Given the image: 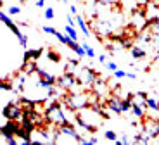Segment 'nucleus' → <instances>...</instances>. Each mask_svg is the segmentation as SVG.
<instances>
[{
	"label": "nucleus",
	"mask_w": 159,
	"mask_h": 145,
	"mask_svg": "<svg viewBox=\"0 0 159 145\" xmlns=\"http://www.w3.org/2000/svg\"><path fill=\"white\" fill-rule=\"evenodd\" d=\"M17 40H19L21 47L26 48V45H28V36H26V35H21V36H17Z\"/></svg>",
	"instance_id": "obj_25"
},
{
	"label": "nucleus",
	"mask_w": 159,
	"mask_h": 145,
	"mask_svg": "<svg viewBox=\"0 0 159 145\" xmlns=\"http://www.w3.org/2000/svg\"><path fill=\"white\" fill-rule=\"evenodd\" d=\"M42 48H33V50H26L24 52V62L26 61H38V57L42 55Z\"/></svg>",
	"instance_id": "obj_12"
},
{
	"label": "nucleus",
	"mask_w": 159,
	"mask_h": 145,
	"mask_svg": "<svg viewBox=\"0 0 159 145\" xmlns=\"http://www.w3.org/2000/svg\"><path fill=\"white\" fill-rule=\"evenodd\" d=\"M75 21H76L78 28L81 29V33H83L85 36H90V35H92V33H90V28H88V24L85 23V19H83L81 16H80V14H76V19H75Z\"/></svg>",
	"instance_id": "obj_11"
},
{
	"label": "nucleus",
	"mask_w": 159,
	"mask_h": 145,
	"mask_svg": "<svg viewBox=\"0 0 159 145\" xmlns=\"http://www.w3.org/2000/svg\"><path fill=\"white\" fill-rule=\"evenodd\" d=\"M2 114H4L5 119H12V121H21V119H23V109L14 102H9L7 106L4 107Z\"/></svg>",
	"instance_id": "obj_4"
},
{
	"label": "nucleus",
	"mask_w": 159,
	"mask_h": 145,
	"mask_svg": "<svg viewBox=\"0 0 159 145\" xmlns=\"http://www.w3.org/2000/svg\"><path fill=\"white\" fill-rule=\"evenodd\" d=\"M130 112L133 114L135 118H139V119H143V118H145V109H143V107H140V106H135V104H131Z\"/></svg>",
	"instance_id": "obj_15"
},
{
	"label": "nucleus",
	"mask_w": 159,
	"mask_h": 145,
	"mask_svg": "<svg viewBox=\"0 0 159 145\" xmlns=\"http://www.w3.org/2000/svg\"><path fill=\"white\" fill-rule=\"evenodd\" d=\"M119 142H121V143H130V138H128L126 135H123V137H121V140H119Z\"/></svg>",
	"instance_id": "obj_34"
},
{
	"label": "nucleus",
	"mask_w": 159,
	"mask_h": 145,
	"mask_svg": "<svg viewBox=\"0 0 159 145\" xmlns=\"http://www.w3.org/2000/svg\"><path fill=\"white\" fill-rule=\"evenodd\" d=\"M45 19H54V9L52 7L45 9Z\"/></svg>",
	"instance_id": "obj_26"
},
{
	"label": "nucleus",
	"mask_w": 159,
	"mask_h": 145,
	"mask_svg": "<svg viewBox=\"0 0 159 145\" xmlns=\"http://www.w3.org/2000/svg\"><path fill=\"white\" fill-rule=\"evenodd\" d=\"M80 76H81V78H76V83H85V85L92 86L97 81V73L93 69H90V67H83Z\"/></svg>",
	"instance_id": "obj_5"
},
{
	"label": "nucleus",
	"mask_w": 159,
	"mask_h": 145,
	"mask_svg": "<svg viewBox=\"0 0 159 145\" xmlns=\"http://www.w3.org/2000/svg\"><path fill=\"white\" fill-rule=\"evenodd\" d=\"M145 55H147V52L143 50L142 47H137V45L131 47V57H133V59H143Z\"/></svg>",
	"instance_id": "obj_16"
},
{
	"label": "nucleus",
	"mask_w": 159,
	"mask_h": 145,
	"mask_svg": "<svg viewBox=\"0 0 159 145\" xmlns=\"http://www.w3.org/2000/svg\"><path fill=\"white\" fill-rule=\"evenodd\" d=\"M19 121H12V119H7L4 126H2V137L9 138V137H16V131L19 128Z\"/></svg>",
	"instance_id": "obj_7"
},
{
	"label": "nucleus",
	"mask_w": 159,
	"mask_h": 145,
	"mask_svg": "<svg viewBox=\"0 0 159 145\" xmlns=\"http://www.w3.org/2000/svg\"><path fill=\"white\" fill-rule=\"evenodd\" d=\"M0 21H2V23H4L5 26L11 28L12 33H14L16 36H21V35H23V33H21V29L17 28V24L11 19V16H9V14H5V12H2V11H0Z\"/></svg>",
	"instance_id": "obj_9"
},
{
	"label": "nucleus",
	"mask_w": 159,
	"mask_h": 145,
	"mask_svg": "<svg viewBox=\"0 0 159 145\" xmlns=\"http://www.w3.org/2000/svg\"><path fill=\"white\" fill-rule=\"evenodd\" d=\"M104 137L107 138L109 142H116V140H118V135H116V131H112V129H107V131L104 133Z\"/></svg>",
	"instance_id": "obj_22"
},
{
	"label": "nucleus",
	"mask_w": 159,
	"mask_h": 145,
	"mask_svg": "<svg viewBox=\"0 0 159 145\" xmlns=\"http://www.w3.org/2000/svg\"><path fill=\"white\" fill-rule=\"evenodd\" d=\"M95 4H99V0H95Z\"/></svg>",
	"instance_id": "obj_42"
},
{
	"label": "nucleus",
	"mask_w": 159,
	"mask_h": 145,
	"mask_svg": "<svg viewBox=\"0 0 159 145\" xmlns=\"http://www.w3.org/2000/svg\"><path fill=\"white\" fill-rule=\"evenodd\" d=\"M36 75H38V78H42V79H45V81H48V83H52V85H56V76H52L50 73H47V71H43V69H40V67H36Z\"/></svg>",
	"instance_id": "obj_13"
},
{
	"label": "nucleus",
	"mask_w": 159,
	"mask_h": 145,
	"mask_svg": "<svg viewBox=\"0 0 159 145\" xmlns=\"http://www.w3.org/2000/svg\"><path fill=\"white\" fill-rule=\"evenodd\" d=\"M131 104L140 106L143 109H147V93L145 92H137V93H131Z\"/></svg>",
	"instance_id": "obj_10"
},
{
	"label": "nucleus",
	"mask_w": 159,
	"mask_h": 145,
	"mask_svg": "<svg viewBox=\"0 0 159 145\" xmlns=\"http://www.w3.org/2000/svg\"><path fill=\"white\" fill-rule=\"evenodd\" d=\"M66 35H68L69 38H73V40H76V42H78V33H76L75 26H71V24H68V26H66Z\"/></svg>",
	"instance_id": "obj_19"
},
{
	"label": "nucleus",
	"mask_w": 159,
	"mask_h": 145,
	"mask_svg": "<svg viewBox=\"0 0 159 145\" xmlns=\"http://www.w3.org/2000/svg\"><path fill=\"white\" fill-rule=\"evenodd\" d=\"M99 61H100V62H106V55H99Z\"/></svg>",
	"instance_id": "obj_38"
},
{
	"label": "nucleus",
	"mask_w": 159,
	"mask_h": 145,
	"mask_svg": "<svg viewBox=\"0 0 159 145\" xmlns=\"http://www.w3.org/2000/svg\"><path fill=\"white\" fill-rule=\"evenodd\" d=\"M42 29H43L45 33H48V35H56V31H57V29H54L52 26H43Z\"/></svg>",
	"instance_id": "obj_28"
},
{
	"label": "nucleus",
	"mask_w": 159,
	"mask_h": 145,
	"mask_svg": "<svg viewBox=\"0 0 159 145\" xmlns=\"http://www.w3.org/2000/svg\"><path fill=\"white\" fill-rule=\"evenodd\" d=\"M106 64H107V69H109V71H112V73H114V71L118 69V64H116V62H106Z\"/></svg>",
	"instance_id": "obj_31"
},
{
	"label": "nucleus",
	"mask_w": 159,
	"mask_h": 145,
	"mask_svg": "<svg viewBox=\"0 0 159 145\" xmlns=\"http://www.w3.org/2000/svg\"><path fill=\"white\" fill-rule=\"evenodd\" d=\"M64 104L71 111H80L83 107L90 106V100H88V97L85 93H71L68 97H64Z\"/></svg>",
	"instance_id": "obj_2"
},
{
	"label": "nucleus",
	"mask_w": 159,
	"mask_h": 145,
	"mask_svg": "<svg viewBox=\"0 0 159 145\" xmlns=\"http://www.w3.org/2000/svg\"><path fill=\"white\" fill-rule=\"evenodd\" d=\"M36 61H26L24 62V66H23V69H24V75L28 76V75H31V73H36Z\"/></svg>",
	"instance_id": "obj_14"
},
{
	"label": "nucleus",
	"mask_w": 159,
	"mask_h": 145,
	"mask_svg": "<svg viewBox=\"0 0 159 145\" xmlns=\"http://www.w3.org/2000/svg\"><path fill=\"white\" fill-rule=\"evenodd\" d=\"M47 57H48V61H52V62H61V55L57 54L56 50H52V48L47 52Z\"/></svg>",
	"instance_id": "obj_20"
},
{
	"label": "nucleus",
	"mask_w": 159,
	"mask_h": 145,
	"mask_svg": "<svg viewBox=\"0 0 159 145\" xmlns=\"http://www.w3.org/2000/svg\"><path fill=\"white\" fill-rule=\"evenodd\" d=\"M118 2L119 0H99V4H104V5H114Z\"/></svg>",
	"instance_id": "obj_29"
},
{
	"label": "nucleus",
	"mask_w": 159,
	"mask_h": 145,
	"mask_svg": "<svg viewBox=\"0 0 159 145\" xmlns=\"http://www.w3.org/2000/svg\"><path fill=\"white\" fill-rule=\"evenodd\" d=\"M97 142H99V140H97L95 137H92L90 140H88V145H93V143H97Z\"/></svg>",
	"instance_id": "obj_36"
},
{
	"label": "nucleus",
	"mask_w": 159,
	"mask_h": 145,
	"mask_svg": "<svg viewBox=\"0 0 159 145\" xmlns=\"http://www.w3.org/2000/svg\"><path fill=\"white\" fill-rule=\"evenodd\" d=\"M0 90H5V92L12 90V83H9V81H0Z\"/></svg>",
	"instance_id": "obj_23"
},
{
	"label": "nucleus",
	"mask_w": 159,
	"mask_h": 145,
	"mask_svg": "<svg viewBox=\"0 0 159 145\" xmlns=\"http://www.w3.org/2000/svg\"><path fill=\"white\" fill-rule=\"evenodd\" d=\"M147 109L154 111V112H159V102L152 97H147Z\"/></svg>",
	"instance_id": "obj_18"
},
{
	"label": "nucleus",
	"mask_w": 159,
	"mask_h": 145,
	"mask_svg": "<svg viewBox=\"0 0 159 145\" xmlns=\"http://www.w3.org/2000/svg\"><path fill=\"white\" fill-rule=\"evenodd\" d=\"M19 2H21V4H26V2H28V0H19Z\"/></svg>",
	"instance_id": "obj_39"
},
{
	"label": "nucleus",
	"mask_w": 159,
	"mask_h": 145,
	"mask_svg": "<svg viewBox=\"0 0 159 145\" xmlns=\"http://www.w3.org/2000/svg\"><path fill=\"white\" fill-rule=\"evenodd\" d=\"M0 4H2V0H0Z\"/></svg>",
	"instance_id": "obj_43"
},
{
	"label": "nucleus",
	"mask_w": 159,
	"mask_h": 145,
	"mask_svg": "<svg viewBox=\"0 0 159 145\" xmlns=\"http://www.w3.org/2000/svg\"><path fill=\"white\" fill-rule=\"evenodd\" d=\"M81 47L85 48V54H87V57H90V59H93V57H95V52H93V48H92L87 42L81 43Z\"/></svg>",
	"instance_id": "obj_21"
},
{
	"label": "nucleus",
	"mask_w": 159,
	"mask_h": 145,
	"mask_svg": "<svg viewBox=\"0 0 159 145\" xmlns=\"http://www.w3.org/2000/svg\"><path fill=\"white\" fill-rule=\"evenodd\" d=\"M157 102H159V100H157Z\"/></svg>",
	"instance_id": "obj_44"
},
{
	"label": "nucleus",
	"mask_w": 159,
	"mask_h": 145,
	"mask_svg": "<svg viewBox=\"0 0 159 145\" xmlns=\"http://www.w3.org/2000/svg\"><path fill=\"white\" fill-rule=\"evenodd\" d=\"M19 12H21V7H17V5H11V7H9V14H11V16H16Z\"/></svg>",
	"instance_id": "obj_24"
},
{
	"label": "nucleus",
	"mask_w": 159,
	"mask_h": 145,
	"mask_svg": "<svg viewBox=\"0 0 159 145\" xmlns=\"http://www.w3.org/2000/svg\"><path fill=\"white\" fill-rule=\"evenodd\" d=\"M45 121L52 123V125H56V126H61V125H64V123H68L66 114H64V111H62V106H61L59 102L54 100L52 106H48L47 112H45Z\"/></svg>",
	"instance_id": "obj_1"
},
{
	"label": "nucleus",
	"mask_w": 159,
	"mask_h": 145,
	"mask_svg": "<svg viewBox=\"0 0 159 145\" xmlns=\"http://www.w3.org/2000/svg\"><path fill=\"white\" fill-rule=\"evenodd\" d=\"M106 107H107L109 111H112L114 114H121V97L111 95V97L106 100Z\"/></svg>",
	"instance_id": "obj_8"
},
{
	"label": "nucleus",
	"mask_w": 159,
	"mask_h": 145,
	"mask_svg": "<svg viewBox=\"0 0 159 145\" xmlns=\"http://www.w3.org/2000/svg\"><path fill=\"white\" fill-rule=\"evenodd\" d=\"M69 11H71V14H78V9H76V5H69Z\"/></svg>",
	"instance_id": "obj_33"
},
{
	"label": "nucleus",
	"mask_w": 159,
	"mask_h": 145,
	"mask_svg": "<svg viewBox=\"0 0 159 145\" xmlns=\"http://www.w3.org/2000/svg\"><path fill=\"white\" fill-rule=\"evenodd\" d=\"M145 137L151 140V138H157L159 137V118H143V125H142V131Z\"/></svg>",
	"instance_id": "obj_3"
},
{
	"label": "nucleus",
	"mask_w": 159,
	"mask_h": 145,
	"mask_svg": "<svg viewBox=\"0 0 159 145\" xmlns=\"http://www.w3.org/2000/svg\"><path fill=\"white\" fill-rule=\"evenodd\" d=\"M36 7H38V9L45 7V0H36Z\"/></svg>",
	"instance_id": "obj_32"
},
{
	"label": "nucleus",
	"mask_w": 159,
	"mask_h": 145,
	"mask_svg": "<svg viewBox=\"0 0 159 145\" xmlns=\"http://www.w3.org/2000/svg\"><path fill=\"white\" fill-rule=\"evenodd\" d=\"M75 23H76V21L73 19L71 16H68V24H71V26H75Z\"/></svg>",
	"instance_id": "obj_37"
},
{
	"label": "nucleus",
	"mask_w": 159,
	"mask_h": 145,
	"mask_svg": "<svg viewBox=\"0 0 159 145\" xmlns=\"http://www.w3.org/2000/svg\"><path fill=\"white\" fill-rule=\"evenodd\" d=\"M130 109H131V100L130 98H121V114H126V112H130Z\"/></svg>",
	"instance_id": "obj_17"
},
{
	"label": "nucleus",
	"mask_w": 159,
	"mask_h": 145,
	"mask_svg": "<svg viewBox=\"0 0 159 145\" xmlns=\"http://www.w3.org/2000/svg\"><path fill=\"white\" fill-rule=\"evenodd\" d=\"M61 2H64V4H68V0H61Z\"/></svg>",
	"instance_id": "obj_40"
},
{
	"label": "nucleus",
	"mask_w": 159,
	"mask_h": 145,
	"mask_svg": "<svg viewBox=\"0 0 159 145\" xmlns=\"http://www.w3.org/2000/svg\"><path fill=\"white\" fill-rule=\"evenodd\" d=\"M126 78H130V79H137V75H135V73H126Z\"/></svg>",
	"instance_id": "obj_35"
},
{
	"label": "nucleus",
	"mask_w": 159,
	"mask_h": 145,
	"mask_svg": "<svg viewBox=\"0 0 159 145\" xmlns=\"http://www.w3.org/2000/svg\"><path fill=\"white\" fill-rule=\"evenodd\" d=\"M0 135H2V128H0Z\"/></svg>",
	"instance_id": "obj_41"
},
{
	"label": "nucleus",
	"mask_w": 159,
	"mask_h": 145,
	"mask_svg": "<svg viewBox=\"0 0 159 145\" xmlns=\"http://www.w3.org/2000/svg\"><path fill=\"white\" fill-rule=\"evenodd\" d=\"M114 76L118 79H121V78H125V76H126V71H123V69H116L114 71Z\"/></svg>",
	"instance_id": "obj_27"
},
{
	"label": "nucleus",
	"mask_w": 159,
	"mask_h": 145,
	"mask_svg": "<svg viewBox=\"0 0 159 145\" xmlns=\"http://www.w3.org/2000/svg\"><path fill=\"white\" fill-rule=\"evenodd\" d=\"M76 83V78L73 73H66L64 76H61V78L56 79V85L59 86L61 90H69V88H73Z\"/></svg>",
	"instance_id": "obj_6"
},
{
	"label": "nucleus",
	"mask_w": 159,
	"mask_h": 145,
	"mask_svg": "<svg viewBox=\"0 0 159 145\" xmlns=\"http://www.w3.org/2000/svg\"><path fill=\"white\" fill-rule=\"evenodd\" d=\"M5 142H7L9 145H17V142H19V140H17L16 137H9V138H5Z\"/></svg>",
	"instance_id": "obj_30"
}]
</instances>
